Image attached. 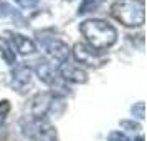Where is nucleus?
I'll list each match as a JSON object with an SVG mask.
<instances>
[{"instance_id": "nucleus-1", "label": "nucleus", "mask_w": 147, "mask_h": 141, "mask_svg": "<svg viewBox=\"0 0 147 141\" xmlns=\"http://www.w3.org/2000/svg\"><path fill=\"white\" fill-rule=\"evenodd\" d=\"M80 32L86 40V45L98 52H104L117 42V30L101 18H89L80 23Z\"/></svg>"}, {"instance_id": "nucleus-2", "label": "nucleus", "mask_w": 147, "mask_h": 141, "mask_svg": "<svg viewBox=\"0 0 147 141\" xmlns=\"http://www.w3.org/2000/svg\"><path fill=\"white\" fill-rule=\"evenodd\" d=\"M111 15L124 27L139 28L146 22L144 0H116L111 5Z\"/></svg>"}, {"instance_id": "nucleus-3", "label": "nucleus", "mask_w": 147, "mask_h": 141, "mask_svg": "<svg viewBox=\"0 0 147 141\" xmlns=\"http://www.w3.org/2000/svg\"><path fill=\"white\" fill-rule=\"evenodd\" d=\"M41 48L47 57V61L56 68L69 60L71 48L68 47V43H65L60 38H45L41 42Z\"/></svg>"}, {"instance_id": "nucleus-4", "label": "nucleus", "mask_w": 147, "mask_h": 141, "mask_svg": "<svg viewBox=\"0 0 147 141\" xmlns=\"http://www.w3.org/2000/svg\"><path fill=\"white\" fill-rule=\"evenodd\" d=\"M71 52H73L76 63H80V67L83 65V67H89V68H99L106 63L104 53L91 48L86 43H76Z\"/></svg>"}, {"instance_id": "nucleus-5", "label": "nucleus", "mask_w": 147, "mask_h": 141, "mask_svg": "<svg viewBox=\"0 0 147 141\" xmlns=\"http://www.w3.org/2000/svg\"><path fill=\"white\" fill-rule=\"evenodd\" d=\"M56 100V95L50 93V91H43V93H36L28 103V113L32 116L33 121L45 120L50 110H53V103Z\"/></svg>"}, {"instance_id": "nucleus-6", "label": "nucleus", "mask_w": 147, "mask_h": 141, "mask_svg": "<svg viewBox=\"0 0 147 141\" xmlns=\"http://www.w3.org/2000/svg\"><path fill=\"white\" fill-rule=\"evenodd\" d=\"M58 75L61 76V80L69 81V83H76V85H81V83L88 81L86 72L78 63H71L69 60L58 67Z\"/></svg>"}, {"instance_id": "nucleus-7", "label": "nucleus", "mask_w": 147, "mask_h": 141, "mask_svg": "<svg viewBox=\"0 0 147 141\" xmlns=\"http://www.w3.org/2000/svg\"><path fill=\"white\" fill-rule=\"evenodd\" d=\"M30 129H32V136H33L36 141H58L56 129H55L53 125L48 123L47 120L33 121V123L30 125Z\"/></svg>"}, {"instance_id": "nucleus-8", "label": "nucleus", "mask_w": 147, "mask_h": 141, "mask_svg": "<svg viewBox=\"0 0 147 141\" xmlns=\"http://www.w3.org/2000/svg\"><path fill=\"white\" fill-rule=\"evenodd\" d=\"M10 40H12V48L17 50L20 55H32V53H35V50H36L35 42L32 40V38L25 37V35H22V33L12 32V33H10Z\"/></svg>"}, {"instance_id": "nucleus-9", "label": "nucleus", "mask_w": 147, "mask_h": 141, "mask_svg": "<svg viewBox=\"0 0 147 141\" xmlns=\"http://www.w3.org/2000/svg\"><path fill=\"white\" fill-rule=\"evenodd\" d=\"M32 68L27 67V65H18L15 67V70L12 72V85L13 88H17L18 91H22L25 87L30 85L32 81Z\"/></svg>"}, {"instance_id": "nucleus-10", "label": "nucleus", "mask_w": 147, "mask_h": 141, "mask_svg": "<svg viewBox=\"0 0 147 141\" xmlns=\"http://www.w3.org/2000/svg\"><path fill=\"white\" fill-rule=\"evenodd\" d=\"M56 73H58V68L53 67L51 63H48L47 60L40 61L38 67H36V75L43 83L47 85H56Z\"/></svg>"}, {"instance_id": "nucleus-11", "label": "nucleus", "mask_w": 147, "mask_h": 141, "mask_svg": "<svg viewBox=\"0 0 147 141\" xmlns=\"http://www.w3.org/2000/svg\"><path fill=\"white\" fill-rule=\"evenodd\" d=\"M0 55L2 58L7 61L8 65H15L17 63V57H15V50L12 48V45L7 40L0 38Z\"/></svg>"}, {"instance_id": "nucleus-12", "label": "nucleus", "mask_w": 147, "mask_h": 141, "mask_svg": "<svg viewBox=\"0 0 147 141\" xmlns=\"http://www.w3.org/2000/svg\"><path fill=\"white\" fill-rule=\"evenodd\" d=\"M104 2L106 0H81L80 7H78V15H86L91 14V12H96Z\"/></svg>"}, {"instance_id": "nucleus-13", "label": "nucleus", "mask_w": 147, "mask_h": 141, "mask_svg": "<svg viewBox=\"0 0 147 141\" xmlns=\"http://www.w3.org/2000/svg\"><path fill=\"white\" fill-rule=\"evenodd\" d=\"M131 111L136 118H139V120H144L146 118V111H144V103L139 101V103H136L132 108H131Z\"/></svg>"}, {"instance_id": "nucleus-14", "label": "nucleus", "mask_w": 147, "mask_h": 141, "mask_svg": "<svg viewBox=\"0 0 147 141\" xmlns=\"http://www.w3.org/2000/svg\"><path fill=\"white\" fill-rule=\"evenodd\" d=\"M107 141H129L127 134L121 133V131H111L107 134Z\"/></svg>"}, {"instance_id": "nucleus-15", "label": "nucleus", "mask_w": 147, "mask_h": 141, "mask_svg": "<svg viewBox=\"0 0 147 141\" xmlns=\"http://www.w3.org/2000/svg\"><path fill=\"white\" fill-rule=\"evenodd\" d=\"M8 111H10V103H8L7 100L0 101V123H2V121H5Z\"/></svg>"}, {"instance_id": "nucleus-16", "label": "nucleus", "mask_w": 147, "mask_h": 141, "mask_svg": "<svg viewBox=\"0 0 147 141\" xmlns=\"http://www.w3.org/2000/svg\"><path fill=\"white\" fill-rule=\"evenodd\" d=\"M22 8H33L40 3V0H15Z\"/></svg>"}, {"instance_id": "nucleus-17", "label": "nucleus", "mask_w": 147, "mask_h": 141, "mask_svg": "<svg viewBox=\"0 0 147 141\" xmlns=\"http://www.w3.org/2000/svg\"><path fill=\"white\" fill-rule=\"evenodd\" d=\"M121 126H126L129 129H140V126L137 123H134V121H127V120H122L121 121Z\"/></svg>"}, {"instance_id": "nucleus-18", "label": "nucleus", "mask_w": 147, "mask_h": 141, "mask_svg": "<svg viewBox=\"0 0 147 141\" xmlns=\"http://www.w3.org/2000/svg\"><path fill=\"white\" fill-rule=\"evenodd\" d=\"M136 141H144V138H142V136H139V138H137Z\"/></svg>"}]
</instances>
